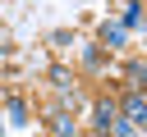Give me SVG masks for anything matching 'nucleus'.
I'll use <instances>...</instances> for the list:
<instances>
[{
    "label": "nucleus",
    "instance_id": "f257e3e1",
    "mask_svg": "<svg viewBox=\"0 0 147 137\" xmlns=\"http://www.w3.org/2000/svg\"><path fill=\"white\" fill-rule=\"evenodd\" d=\"M78 73H87V78H110L115 73V55L92 37V41H78Z\"/></svg>",
    "mask_w": 147,
    "mask_h": 137
},
{
    "label": "nucleus",
    "instance_id": "f03ea898",
    "mask_svg": "<svg viewBox=\"0 0 147 137\" xmlns=\"http://www.w3.org/2000/svg\"><path fill=\"white\" fill-rule=\"evenodd\" d=\"M119 119V91H92V105H87V132H110V123Z\"/></svg>",
    "mask_w": 147,
    "mask_h": 137
},
{
    "label": "nucleus",
    "instance_id": "7ed1b4c3",
    "mask_svg": "<svg viewBox=\"0 0 147 137\" xmlns=\"http://www.w3.org/2000/svg\"><path fill=\"white\" fill-rule=\"evenodd\" d=\"M41 128H46V132H55V137H74V132H83L78 114H74V110H64V105L41 110Z\"/></svg>",
    "mask_w": 147,
    "mask_h": 137
},
{
    "label": "nucleus",
    "instance_id": "20e7f679",
    "mask_svg": "<svg viewBox=\"0 0 147 137\" xmlns=\"http://www.w3.org/2000/svg\"><path fill=\"white\" fill-rule=\"evenodd\" d=\"M119 114L133 119V123L142 128V137H147V91H138V87H119Z\"/></svg>",
    "mask_w": 147,
    "mask_h": 137
},
{
    "label": "nucleus",
    "instance_id": "39448f33",
    "mask_svg": "<svg viewBox=\"0 0 147 137\" xmlns=\"http://www.w3.org/2000/svg\"><path fill=\"white\" fill-rule=\"evenodd\" d=\"M129 37H133V32H129L119 18H101V23H96V41H101L110 55H119V50L129 46Z\"/></svg>",
    "mask_w": 147,
    "mask_h": 137
},
{
    "label": "nucleus",
    "instance_id": "423d86ee",
    "mask_svg": "<svg viewBox=\"0 0 147 137\" xmlns=\"http://www.w3.org/2000/svg\"><path fill=\"white\" fill-rule=\"evenodd\" d=\"M115 78H119V87H138V91H147V59H119L115 64Z\"/></svg>",
    "mask_w": 147,
    "mask_h": 137
},
{
    "label": "nucleus",
    "instance_id": "0eeeda50",
    "mask_svg": "<svg viewBox=\"0 0 147 137\" xmlns=\"http://www.w3.org/2000/svg\"><path fill=\"white\" fill-rule=\"evenodd\" d=\"M5 119H9V128H32V105L18 91H5Z\"/></svg>",
    "mask_w": 147,
    "mask_h": 137
},
{
    "label": "nucleus",
    "instance_id": "6e6552de",
    "mask_svg": "<svg viewBox=\"0 0 147 137\" xmlns=\"http://www.w3.org/2000/svg\"><path fill=\"white\" fill-rule=\"evenodd\" d=\"M46 82H51L55 91H64V87H78V68H69V64H51V68H46Z\"/></svg>",
    "mask_w": 147,
    "mask_h": 137
},
{
    "label": "nucleus",
    "instance_id": "1a4fd4ad",
    "mask_svg": "<svg viewBox=\"0 0 147 137\" xmlns=\"http://www.w3.org/2000/svg\"><path fill=\"white\" fill-rule=\"evenodd\" d=\"M46 46H55V50H74V46H78V32H74V27H55V32H46Z\"/></svg>",
    "mask_w": 147,
    "mask_h": 137
},
{
    "label": "nucleus",
    "instance_id": "9d476101",
    "mask_svg": "<svg viewBox=\"0 0 147 137\" xmlns=\"http://www.w3.org/2000/svg\"><path fill=\"white\" fill-rule=\"evenodd\" d=\"M5 128H9V123H5V114H0V132H5Z\"/></svg>",
    "mask_w": 147,
    "mask_h": 137
}]
</instances>
